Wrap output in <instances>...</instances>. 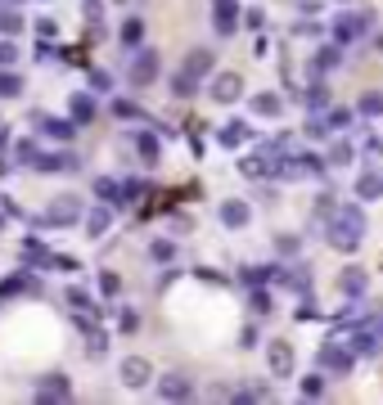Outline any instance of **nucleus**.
Instances as JSON below:
<instances>
[{"label": "nucleus", "mask_w": 383, "mask_h": 405, "mask_svg": "<svg viewBox=\"0 0 383 405\" xmlns=\"http://www.w3.org/2000/svg\"><path fill=\"white\" fill-rule=\"evenodd\" d=\"M149 257H154V262H171V257H176V243H171V239H154Z\"/></svg>", "instance_id": "nucleus-34"}, {"label": "nucleus", "mask_w": 383, "mask_h": 405, "mask_svg": "<svg viewBox=\"0 0 383 405\" xmlns=\"http://www.w3.org/2000/svg\"><path fill=\"white\" fill-rule=\"evenodd\" d=\"M158 397L163 401H190L194 387H190V378H181V374H163L158 378Z\"/></svg>", "instance_id": "nucleus-10"}, {"label": "nucleus", "mask_w": 383, "mask_h": 405, "mask_svg": "<svg viewBox=\"0 0 383 405\" xmlns=\"http://www.w3.org/2000/svg\"><path fill=\"white\" fill-rule=\"evenodd\" d=\"M36 59H55V45L45 41V36H41V45H36Z\"/></svg>", "instance_id": "nucleus-42"}, {"label": "nucleus", "mask_w": 383, "mask_h": 405, "mask_svg": "<svg viewBox=\"0 0 383 405\" xmlns=\"http://www.w3.org/2000/svg\"><path fill=\"white\" fill-rule=\"evenodd\" d=\"M221 225H230V230H239V225H248V203H239V199H230V203H221Z\"/></svg>", "instance_id": "nucleus-16"}, {"label": "nucleus", "mask_w": 383, "mask_h": 405, "mask_svg": "<svg viewBox=\"0 0 383 405\" xmlns=\"http://www.w3.org/2000/svg\"><path fill=\"white\" fill-rule=\"evenodd\" d=\"M343 288H348V293H361V270H348V279H343Z\"/></svg>", "instance_id": "nucleus-40"}, {"label": "nucleus", "mask_w": 383, "mask_h": 405, "mask_svg": "<svg viewBox=\"0 0 383 405\" xmlns=\"http://www.w3.org/2000/svg\"><path fill=\"white\" fill-rule=\"evenodd\" d=\"M64 298H68V306H77V311H95V315H104V311H100V306H95V302H91V293H86V288H68V293H64Z\"/></svg>", "instance_id": "nucleus-29"}, {"label": "nucleus", "mask_w": 383, "mask_h": 405, "mask_svg": "<svg viewBox=\"0 0 383 405\" xmlns=\"http://www.w3.org/2000/svg\"><path fill=\"white\" fill-rule=\"evenodd\" d=\"M113 113H118L122 122H140V117H144V108H140V104H131V100H113Z\"/></svg>", "instance_id": "nucleus-33"}, {"label": "nucleus", "mask_w": 383, "mask_h": 405, "mask_svg": "<svg viewBox=\"0 0 383 405\" xmlns=\"http://www.w3.org/2000/svg\"><path fill=\"white\" fill-rule=\"evenodd\" d=\"M118 374H122V383H127V387H149V378H154V370H149L144 356H127Z\"/></svg>", "instance_id": "nucleus-6"}, {"label": "nucleus", "mask_w": 383, "mask_h": 405, "mask_svg": "<svg viewBox=\"0 0 383 405\" xmlns=\"http://www.w3.org/2000/svg\"><path fill=\"white\" fill-rule=\"evenodd\" d=\"M379 189H383V180H379V176H361V199H375Z\"/></svg>", "instance_id": "nucleus-37"}, {"label": "nucleus", "mask_w": 383, "mask_h": 405, "mask_svg": "<svg viewBox=\"0 0 383 405\" xmlns=\"http://www.w3.org/2000/svg\"><path fill=\"white\" fill-rule=\"evenodd\" d=\"M127 77H131V86H149L158 77V50H135Z\"/></svg>", "instance_id": "nucleus-5"}, {"label": "nucleus", "mask_w": 383, "mask_h": 405, "mask_svg": "<svg viewBox=\"0 0 383 405\" xmlns=\"http://www.w3.org/2000/svg\"><path fill=\"white\" fill-rule=\"evenodd\" d=\"M329 158H333V163H348V158H352V149H348V144H333V149H329Z\"/></svg>", "instance_id": "nucleus-41"}, {"label": "nucleus", "mask_w": 383, "mask_h": 405, "mask_svg": "<svg viewBox=\"0 0 383 405\" xmlns=\"http://www.w3.org/2000/svg\"><path fill=\"white\" fill-rule=\"evenodd\" d=\"M32 171H45V176H55V171H77V153L72 149H55V153H41L36 158Z\"/></svg>", "instance_id": "nucleus-7"}, {"label": "nucleus", "mask_w": 383, "mask_h": 405, "mask_svg": "<svg viewBox=\"0 0 383 405\" xmlns=\"http://www.w3.org/2000/svg\"><path fill=\"white\" fill-rule=\"evenodd\" d=\"M248 127H244V122H230V127H221V144H226V149H234V144H244L248 140Z\"/></svg>", "instance_id": "nucleus-26"}, {"label": "nucleus", "mask_w": 383, "mask_h": 405, "mask_svg": "<svg viewBox=\"0 0 383 405\" xmlns=\"http://www.w3.org/2000/svg\"><path fill=\"white\" fill-rule=\"evenodd\" d=\"M266 356H270V370H275L280 378H284V374H293V351H289V342H270V351H266Z\"/></svg>", "instance_id": "nucleus-18"}, {"label": "nucleus", "mask_w": 383, "mask_h": 405, "mask_svg": "<svg viewBox=\"0 0 383 405\" xmlns=\"http://www.w3.org/2000/svg\"><path fill=\"white\" fill-rule=\"evenodd\" d=\"M361 235H365V216L356 212V207H343V212L329 221V239H333V248H343V252H352L356 243H361Z\"/></svg>", "instance_id": "nucleus-1"}, {"label": "nucleus", "mask_w": 383, "mask_h": 405, "mask_svg": "<svg viewBox=\"0 0 383 405\" xmlns=\"http://www.w3.org/2000/svg\"><path fill=\"white\" fill-rule=\"evenodd\" d=\"M18 95H23V77L9 72V68H0V100H18Z\"/></svg>", "instance_id": "nucleus-24"}, {"label": "nucleus", "mask_w": 383, "mask_h": 405, "mask_svg": "<svg viewBox=\"0 0 383 405\" xmlns=\"http://www.w3.org/2000/svg\"><path fill=\"white\" fill-rule=\"evenodd\" d=\"M36 288H41V284H36V275H32V270H28V266H23V270H18V275H9V279H5V284H0V302H9V298H18V293H36Z\"/></svg>", "instance_id": "nucleus-11"}, {"label": "nucleus", "mask_w": 383, "mask_h": 405, "mask_svg": "<svg viewBox=\"0 0 383 405\" xmlns=\"http://www.w3.org/2000/svg\"><path fill=\"white\" fill-rule=\"evenodd\" d=\"M131 140H135V153H140V158H144V163H149V167H154V163H158V140H154V135H149V131H135V135H131Z\"/></svg>", "instance_id": "nucleus-23"}, {"label": "nucleus", "mask_w": 383, "mask_h": 405, "mask_svg": "<svg viewBox=\"0 0 383 405\" xmlns=\"http://www.w3.org/2000/svg\"><path fill=\"white\" fill-rule=\"evenodd\" d=\"M23 23H28V18H23L18 9H0V36H18Z\"/></svg>", "instance_id": "nucleus-27"}, {"label": "nucleus", "mask_w": 383, "mask_h": 405, "mask_svg": "<svg viewBox=\"0 0 383 405\" xmlns=\"http://www.w3.org/2000/svg\"><path fill=\"white\" fill-rule=\"evenodd\" d=\"M302 392H307V397H320V392H325V378H307V383H302Z\"/></svg>", "instance_id": "nucleus-39"}, {"label": "nucleus", "mask_w": 383, "mask_h": 405, "mask_svg": "<svg viewBox=\"0 0 383 405\" xmlns=\"http://www.w3.org/2000/svg\"><path fill=\"white\" fill-rule=\"evenodd\" d=\"M266 306H270V302H266V293H253V311H257V315H266Z\"/></svg>", "instance_id": "nucleus-43"}, {"label": "nucleus", "mask_w": 383, "mask_h": 405, "mask_svg": "<svg viewBox=\"0 0 383 405\" xmlns=\"http://www.w3.org/2000/svg\"><path fill=\"white\" fill-rule=\"evenodd\" d=\"M36 401H72V378L68 374H45L36 378Z\"/></svg>", "instance_id": "nucleus-4"}, {"label": "nucleus", "mask_w": 383, "mask_h": 405, "mask_svg": "<svg viewBox=\"0 0 383 405\" xmlns=\"http://www.w3.org/2000/svg\"><path fill=\"white\" fill-rule=\"evenodd\" d=\"M365 28H370V14H343L333 32H338V41H352V36H361Z\"/></svg>", "instance_id": "nucleus-17"}, {"label": "nucleus", "mask_w": 383, "mask_h": 405, "mask_svg": "<svg viewBox=\"0 0 383 405\" xmlns=\"http://www.w3.org/2000/svg\"><path fill=\"white\" fill-rule=\"evenodd\" d=\"M239 5H234V0H212V28L221 32V36H230L234 28H239Z\"/></svg>", "instance_id": "nucleus-12"}, {"label": "nucleus", "mask_w": 383, "mask_h": 405, "mask_svg": "<svg viewBox=\"0 0 383 405\" xmlns=\"http://www.w3.org/2000/svg\"><path fill=\"white\" fill-rule=\"evenodd\" d=\"M185 72L190 77H207L212 72V50H190L185 54Z\"/></svg>", "instance_id": "nucleus-19"}, {"label": "nucleus", "mask_w": 383, "mask_h": 405, "mask_svg": "<svg viewBox=\"0 0 383 405\" xmlns=\"http://www.w3.org/2000/svg\"><path fill=\"white\" fill-rule=\"evenodd\" d=\"M86 212H81V199L77 194H59V199H50V207H45L41 225H77Z\"/></svg>", "instance_id": "nucleus-2"}, {"label": "nucleus", "mask_w": 383, "mask_h": 405, "mask_svg": "<svg viewBox=\"0 0 383 405\" xmlns=\"http://www.w3.org/2000/svg\"><path fill=\"white\" fill-rule=\"evenodd\" d=\"M280 100L275 95H253V113H262V117H280Z\"/></svg>", "instance_id": "nucleus-30"}, {"label": "nucleus", "mask_w": 383, "mask_h": 405, "mask_svg": "<svg viewBox=\"0 0 383 405\" xmlns=\"http://www.w3.org/2000/svg\"><path fill=\"white\" fill-rule=\"evenodd\" d=\"M18 64V41L14 36H0V68H14Z\"/></svg>", "instance_id": "nucleus-31"}, {"label": "nucleus", "mask_w": 383, "mask_h": 405, "mask_svg": "<svg viewBox=\"0 0 383 405\" xmlns=\"http://www.w3.org/2000/svg\"><path fill=\"white\" fill-rule=\"evenodd\" d=\"M239 90H244L239 72H217V77H212V100L217 104H234V100H239Z\"/></svg>", "instance_id": "nucleus-8"}, {"label": "nucleus", "mask_w": 383, "mask_h": 405, "mask_svg": "<svg viewBox=\"0 0 383 405\" xmlns=\"http://www.w3.org/2000/svg\"><path fill=\"white\" fill-rule=\"evenodd\" d=\"M104 351H108V334H104L100 324H91V329H86V356H91V360H100Z\"/></svg>", "instance_id": "nucleus-22"}, {"label": "nucleus", "mask_w": 383, "mask_h": 405, "mask_svg": "<svg viewBox=\"0 0 383 405\" xmlns=\"http://www.w3.org/2000/svg\"><path fill=\"white\" fill-rule=\"evenodd\" d=\"M348 365H352V356L343 351L338 342H329V347L320 351V370H333V374H343V370H348Z\"/></svg>", "instance_id": "nucleus-15"}, {"label": "nucleus", "mask_w": 383, "mask_h": 405, "mask_svg": "<svg viewBox=\"0 0 383 405\" xmlns=\"http://www.w3.org/2000/svg\"><path fill=\"white\" fill-rule=\"evenodd\" d=\"M100 293H104V298H118V293H122V275H118V270H100Z\"/></svg>", "instance_id": "nucleus-32"}, {"label": "nucleus", "mask_w": 383, "mask_h": 405, "mask_svg": "<svg viewBox=\"0 0 383 405\" xmlns=\"http://www.w3.org/2000/svg\"><path fill=\"white\" fill-rule=\"evenodd\" d=\"M81 14L91 23V32L100 36V23H104V0H81Z\"/></svg>", "instance_id": "nucleus-28"}, {"label": "nucleus", "mask_w": 383, "mask_h": 405, "mask_svg": "<svg viewBox=\"0 0 383 405\" xmlns=\"http://www.w3.org/2000/svg\"><path fill=\"white\" fill-rule=\"evenodd\" d=\"M118 329H122V334H135V329H140V315H135V311H122V315H118Z\"/></svg>", "instance_id": "nucleus-35"}, {"label": "nucleus", "mask_w": 383, "mask_h": 405, "mask_svg": "<svg viewBox=\"0 0 383 405\" xmlns=\"http://www.w3.org/2000/svg\"><path fill=\"white\" fill-rule=\"evenodd\" d=\"M81 225H86V235H91V239H104V235H108V225H113V207H108V203L91 207V212L81 216Z\"/></svg>", "instance_id": "nucleus-9"}, {"label": "nucleus", "mask_w": 383, "mask_h": 405, "mask_svg": "<svg viewBox=\"0 0 383 405\" xmlns=\"http://www.w3.org/2000/svg\"><path fill=\"white\" fill-rule=\"evenodd\" d=\"M95 113H100V108H95V100H91V95H72V104H68V117L77 122V127H91V122H95Z\"/></svg>", "instance_id": "nucleus-14"}, {"label": "nucleus", "mask_w": 383, "mask_h": 405, "mask_svg": "<svg viewBox=\"0 0 383 405\" xmlns=\"http://www.w3.org/2000/svg\"><path fill=\"white\" fill-rule=\"evenodd\" d=\"M118 41L127 45V50H135V45L144 41V23H140V18L131 14V18H127V23H122V28H118Z\"/></svg>", "instance_id": "nucleus-20"}, {"label": "nucleus", "mask_w": 383, "mask_h": 405, "mask_svg": "<svg viewBox=\"0 0 383 405\" xmlns=\"http://www.w3.org/2000/svg\"><path fill=\"white\" fill-rule=\"evenodd\" d=\"M91 86H95L100 95H108V86H113V77H108L104 68H95V72H91Z\"/></svg>", "instance_id": "nucleus-36"}, {"label": "nucleus", "mask_w": 383, "mask_h": 405, "mask_svg": "<svg viewBox=\"0 0 383 405\" xmlns=\"http://www.w3.org/2000/svg\"><path fill=\"white\" fill-rule=\"evenodd\" d=\"M171 90H176V100H190L194 90H199V77H190V72H176V77H171Z\"/></svg>", "instance_id": "nucleus-25"}, {"label": "nucleus", "mask_w": 383, "mask_h": 405, "mask_svg": "<svg viewBox=\"0 0 383 405\" xmlns=\"http://www.w3.org/2000/svg\"><path fill=\"white\" fill-rule=\"evenodd\" d=\"M0 225H5V216H0Z\"/></svg>", "instance_id": "nucleus-44"}, {"label": "nucleus", "mask_w": 383, "mask_h": 405, "mask_svg": "<svg viewBox=\"0 0 383 405\" xmlns=\"http://www.w3.org/2000/svg\"><path fill=\"white\" fill-rule=\"evenodd\" d=\"M32 122L41 127L45 140H59V144H72V140H77V122H72V117H45V113H36Z\"/></svg>", "instance_id": "nucleus-3"}, {"label": "nucleus", "mask_w": 383, "mask_h": 405, "mask_svg": "<svg viewBox=\"0 0 383 405\" xmlns=\"http://www.w3.org/2000/svg\"><path fill=\"white\" fill-rule=\"evenodd\" d=\"M55 18H36V36H45V41H55Z\"/></svg>", "instance_id": "nucleus-38"}, {"label": "nucleus", "mask_w": 383, "mask_h": 405, "mask_svg": "<svg viewBox=\"0 0 383 405\" xmlns=\"http://www.w3.org/2000/svg\"><path fill=\"white\" fill-rule=\"evenodd\" d=\"M41 153H45V149L32 140V135H23V140H14V158H18L23 167H36V158H41Z\"/></svg>", "instance_id": "nucleus-21"}, {"label": "nucleus", "mask_w": 383, "mask_h": 405, "mask_svg": "<svg viewBox=\"0 0 383 405\" xmlns=\"http://www.w3.org/2000/svg\"><path fill=\"white\" fill-rule=\"evenodd\" d=\"M95 199L108 203V207H127V199H122V180H113V176H100V180H95Z\"/></svg>", "instance_id": "nucleus-13"}]
</instances>
